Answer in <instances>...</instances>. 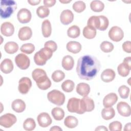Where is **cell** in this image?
Listing matches in <instances>:
<instances>
[{
    "instance_id": "f907efd6",
    "label": "cell",
    "mask_w": 131,
    "mask_h": 131,
    "mask_svg": "<svg viewBox=\"0 0 131 131\" xmlns=\"http://www.w3.org/2000/svg\"><path fill=\"white\" fill-rule=\"evenodd\" d=\"M28 2L32 6H35L39 4L40 2V0H28Z\"/></svg>"
},
{
    "instance_id": "9a60e30c",
    "label": "cell",
    "mask_w": 131,
    "mask_h": 131,
    "mask_svg": "<svg viewBox=\"0 0 131 131\" xmlns=\"http://www.w3.org/2000/svg\"><path fill=\"white\" fill-rule=\"evenodd\" d=\"M60 19L61 23L64 25H68L71 23L74 19L73 12L69 10H64L60 14Z\"/></svg>"
},
{
    "instance_id": "74e56055",
    "label": "cell",
    "mask_w": 131,
    "mask_h": 131,
    "mask_svg": "<svg viewBox=\"0 0 131 131\" xmlns=\"http://www.w3.org/2000/svg\"><path fill=\"white\" fill-rule=\"evenodd\" d=\"M20 50L24 53L30 54L34 51L35 46L31 43H25L21 46Z\"/></svg>"
},
{
    "instance_id": "681fc988",
    "label": "cell",
    "mask_w": 131,
    "mask_h": 131,
    "mask_svg": "<svg viewBox=\"0 0 131 131\" xmlns=\"http://www.w3.org/2000/svg\"><path fill=\"white\" fill-rule=\"evenodd\" d=\"M56 2V1L55 0H44L43 1L44 6L47 7H51L53 6L55 4Z\"/></svg>"
},
{
    "instance_id": "f546056e",
    "label": "cell",
    "mask_w": 131,
    "mask_h": 131,
    "mask_svg": "<svg viewBox=\"0 0 131 131\" xmlns=\"http://www.w3.org/2000/svg\"><path fill=\"white\" fill-rule=\"evenodd\" d=\"M90 7L92 11L96 12H100L104 9V4L101 1L95 0L91 2Z\"/></svg>"
},
{
    "instance_id": "f5cc1de1",
    "label": "cell",
    "mask_w": 131,
    "mask_h": 131,
    "mask_svg": "<svg viewBox=\"0 0 131 131\" xmlns=\"http://www.w3.org/2000/svg\"><path fill=\"white\" fill-rule=\"evenodd\" d=\"M51 131H54V130H56V131H58V130H62V129L59 127V126H52L50 129Z\"/></svg>"
},
{
    "instance_id": "5bb4252c",
    "label": "cell",
    "mask_w": 131,
    "mask_h": 131,
    "mask_svg": "<svg viewBox=\"0 0 131 131\" xmlns=\"http://www.w3.org/2000/svg\"><path fill=\"white\" fill-rule=\"evenodd\" d=\"M119 114L123 117H129L131 114V108L129 105L125 102L120 101L117 105Z\"/></svg>"
},
{
    "instance_id": "2e32d148",
    "label": "cell",
    "mask_w": 131,
    "mask_h": 131,
    "mask_svg": "<svg viewBox=\"0 0 131 131\" xmlns=\"http://www.w3.org/2000/svg\"><path fill=\"white\" fill-rule=\"evenodd\" d=\"M118 100V96L114 93L107 94L103 98V105L105 107H110L114 105Z\"/></svg>"
},
{
    "instance_id": "30bf717a",
    "label": "cell",
    "mask_w": 131,
    "mask_h": 131,
    "mask_svg": "<svg viewBox=\"0 0 131 131\" xmlns=\"http://www.w3.org/2000/svg\"><path fill=\"white\" fill-rule=\"evenodd\" d=\"M67 109L71 113H76L81 114L80 99L75 97L70 98L68 102Z\"/></svg>"
},
{
    "instance_id": "d590c367",
    "label": "cell",
    "mask_w": 131,
    "mask_h": 131,
    "mask_svg": "<svg viewBox=\"0 0 131 131\" xmlns=\"http://www.w3.org/2000/svg\"><path fill=\"white\" fill-rule=\"evenodd\" d=\"M36 14L39 17L43 18L48 16L50 14V10L45 6H40L37 8Z\"/></svg>"
},
{
    "instance_id": "f6af8a7d",
    "label": "cell",
    "mask_w": 131,
    "mask_h": 131,
    "mask_svg": "<svg viewBox=\"0 0 131 131\" xmlns=\"http://www.w3.org/2000/svg\"><path fill=\"white\" fill-rule=\"evenodd\" d=\"M37 85L39 89L42 90H46L51 86V81L48 78L46 81L41 83L37 84Z\"/></svg>"
},
{
    "instance_id": "836d02e7",
    "label": "cell",
    "mask_w": 131,
    "mask_h": 131,
    "mask_svg": "<svg viewBox=\"0 0 131 131\" xmlns=\"http://www.w3.org/2000/svg\"><path fill=\"white\" fill-rule=\"evenodd\" d=\"M36 127V123L34 120L31 118L26 119L23 123L24 129L27 131L33 130Z\"/></svg>"
},
{
    "instance_id": "7dc6e473",
    "label": "cell",
    "mask_w": 131,
    "mask_h": 131,
    "mask_svg": "<svg viewBox=\"0 0 131 131\" xmlns=\"http://www.w3.org/2000/svg\"><path fill=\"white\" fill-rule=\"evenodd\" d=\"M122 47L124 52L127 53H131V42L130 41H125L122 44Z\"/></svg>"
},
{
    "instance_id": "1f68e13d",
    "label": "cell",
    "mask_w": 131,
    "mask_h": 131,
    "mask_svg": "<svg viewBox=\"0 0 131 131\" xmlns=\"http://www.w3.org/2000/svg\"><path fill=\"white\" fill-rule=\"evenodd\" d=\"M80 34V30L78 26L73 25L70 27L67 31V35L69 37L75 38L78 37Z\"/></svg>"
},
{
    "instance_id": "d4e9b609",
    "label": "cell",
    "mask_w": 131,
    "mask_h": 131,
    "mask_svg": "<svg viewBox=\"0 0 131 131\" xmlns=\"http://www.w3.org/2000/svg\"><path fill=\"white\" fill-rule=\"evenodd\" d=\"M42 34L45 37H49L52 33V27L50 21L48 19L43 20L41 25Z\"/></svg>"
},
{
    "instance_id": "d6a6232c",
    "label": "cell",
    "mask_w": 131,
    "mask_h": 131,
    "mask_svg": "<svg viewBox=\"0 0 131 131\" xmlns=\"http://www.w3.org/2000/svg\"><path fill=\"white\" fill-rule=\"evenodd\" d=\"M88 26L92 27L94 29H99L100 26V18L99 16H91L87 23Z\"/></svg>"
},
{
    "instance_id": "c3c4849f",
    "label": "cell",
    "mask_w": 131,
    "mask_h": 131,
    "mask_svg": "<svg viewBox=\"0 0 131 131\" xmlns=\"http://www.w3.org/2000/svg\"><path fill=\"white\" fill-rule=\"evenodd\" d=\"M123 63L126 66L129 70H131V57L130 56L125 57L123 61Z\"/></svg>"
},
{
    "instance_id": "e575fe53",
    "label": "cell",
    "mask_w": 131,
    "mask_h": 131,
    "mask_svg": "<svg viewBox=\"0 0 131 131\" xmlns=\"http://www.w3.org/2000/svg\"><path fill=\"white\" fill-rule=\"evenodd\" d=\"M75 87L74 82L71 80H66L61 84L62 90L66 92L70 93L73 91Z\"/></svg>"
},
{
    "instance_id": "f35d334b",
    "label": "cell",
    "mask_w": 131,
    "mask_h": 131,
    "mask_svg": "<svg viewBox=\"0 0 131 131\" xmlns=\"http://www.w3.org/2000/svg\"><path fill=\"white\" fill-rule=\"evenodd\" d=\"M52 79L55 82H59L65 77V74L61 70H56L52 74Z\"/></svg>"
},
{
    "instance_id": "7c38bea8",
    "label": "cell",
    "mask_w": 131,
    "mask_h": 131,
    "mask_svg": "<svg viewBox=\"0 0 131 131\" xmlns=\"http://www.w3.org/2000/svg\"><path fill=\"white\" fill-rule=\"evenodd\" d=\"M32 17V14L30 11L26 8L20 9L17 14V18L19 22L21 24H26L29 23Z\"/></svg>"
},
{
    "instance_id": "484cf974",
    "label": "cell",
    "mask_w": 131,
    "mask_h": 131,
    "mask_svg": "<svg viewBox=\"0 0 131 131\" xmlns=\"http://www.w3.org/2000/svg\"><path fill=\"white\" fill-rule=\"evenodd\" d=\"M115 115V111L114 109L112 107H105L102 109L101 111V116L104 120H108L112 119Z\"/></svg>"
},
{
    "instance_id": "277c9868",
    "label": "cell",
    "mask_w": 131,
    "mask_h": 131,
    "mask_svg": "<svg viewBox=\"0 0 131 131\" xmlns=\"http://www.w3.org/2000/svg\"><path fill=\"white\" fill-rule=\"evenodd\" d=\"M47 98L51 103L58 106L62 105L65 101L64 94L57 90H53L49 92L47 94Z\"/></svg>"
},
{
    "instance_id": "7bdbcfd3",
    "label": "cell",
    "mask_w": 131,
    "mask_h": 131,
    "mask_svg": "<svg viewBox=\"0 0 131 131\" xmlns=\"http://www.w3.org/2000/svg\"><path fill=\"white\" fill-rule=\"evenodd\" d=\"M99 17L100 18V26L98 30L100 31H104L107 28L108 26V19L106 16L104 15H100Z\"/></svg>"
},
{
    "instance_id": "7402d4cb",
    "label": "cell",
    "mask_w": 131,
    "mask_h": 131,
    "mask_svg": "<svg viewBox=\"0 0 131 131\" xmlns=\"http://www.w3.org/2000/svg\"><path fill=\"white\" fill-rule=\"evenodd\" d=\"M12 110L16 113H21L26 108L25 102L21 99H16L14 100L11 104Z\"/></svg>"
},
{
    "instance_id": "44dd1931",
    "label": "cell",
    "mask_w": 131,
    "mask_h": 131,
    "mask_svg": "<svg viewBox=\"0 0 131 131\" xmlns=\"http://www.w3.org/2000/svg\"><path fill=\"white\" fill-rule=\"evenodd\" d=\"M76 92L82 97L88 96L90 92V86L89 84L84 82H81L77 84L76 86Z\"/></svg>"
},
{
    "instance_id": "8992f818",
    "label": "cell",
    "mask_w": 131,
    "mask_h": 131,
    "mask_svg": "<svg viewBox=\"0 0 131 131\" xmlns=\"http://www.w3.org/2000/svg\"><path fill=\"white\" fill-rule=\"evenodd\" d=\"M16 121V116L11 113H7L0 117V125L5 128L11 127Z\"/></svg>"
},
{
    "instance_id": "7a4b0ae2",
    "label": "cell",
    "mask_w": 131,
    "mask_h": 131,
    "mask_svg": "<svg viewBox=\"0 0 131 131\" xmlns=\"http://www.w3.org/2000/svg\"><path fill=\"white\" fill-rule=\"evenodd\" d=\"M17 8L16 3L13 0H2L1 1V16L7 18L14 13Z\"/></svg>"
},
{
    "instance_id": "11a10c76",
    "label": "cell",
    "mask_w": 131,
    "mask_h": 131,
    "mask_svg": "<svg viewBox=\"0 0 131 131\" xmlns=\"http://www.w3.org/2000/svg\"><path fill=\"white\" fill-rule=\"evenodd\" d=\"M59 2L62 4H67V3H70L71 2V1L70 0H68V1H65V0H60Z\"/></svg>"
},
{
    "instance_id": "8d00e7d4",
    "label": "cell",
    "mask_w": 131,
    "mask_h": 131,
    "mask_svg": "<svg viewBox=\"0 0 131 131\" xmlns=\"http://www.w3.org/2000/svg\"><path fill=\"white\" fill-rule=\"evenodd\" d=\"M100 47L101 51L104 53L111 52L114 48L113 44L107 41H104L102 42L100 44Z\"/></svg>"
},
{
    "instance_id": "816d5d0a",
    "label": "cell",
    "mask_w": 131,
    "mask_h": 131,
    "mask_svg": "<svg viewBox=\"0 0 131 131\" xmlns=\"http://www.w3.org/2000/svg\"><path fill=\"white\" fill-rule=\"evenodd\" d=\"M95 130H106V131H107V129L105 126L101 125V126H98L95 129Z\"/></svg>"
},
{
    "instance_id": "60d3db41",
    "label": "cell",
    "mask_w": 131,
    "mask_h": 131,
    "mask_svg": "<svg viewBox=\"0 0 131 131\" xmlns=\"http://www.w3.org/2000/svg\"><path fill=\"white\" fill-rule=\"evenodd\" d=\"M129 88L125 85H122L120 86L118 89V93L120 97L122 99L127 98L129 96Z\"/></svg>"
},
{
    "instance_id": "5b68a950",
    "label": "cell",
    "mask_w": 131,
    "mask_h": 131,
    "mask_svg": "<svg viewBox=\"0 0 131 131\" xmlns=\"http://www.w3.org/2000/svg\"><path fill=\"white\" fill-rule=\"evenodd\" d=\"M95 108V104L93 100L88 97H83L80 99V112L81 114L86 112H91Z\"/></svg>"
},
{
    "instance_id": "603a6c76",
    "label": "cell",
    "mask_w": 131,
    "mask_h": 131,
    "mask_svg": "<svg viewBox=\"0 0 131 131\" xmlns=\"http://www.w3.org/2000/svg\"><path fill=\"white\" fill-rule=\"evenodd\" d=\"M66 48L69 52L73 54H77L81 51V45L79 42L70 41L67 43Z\"/></svg>"
},
{
    "instance_id": "cb8c5ba5",
    "label": "cell",
    "mask_w": 131,
    "mask_h": 131,
    "mask_svg": "<svg viewBox=\"0 0 131 131\" xmlns=\"http://www.w3.org/2000/svg\"><path fill=\"white\" fill-rule=\"evenodd\" d=\"M74 65V60L73 57L70 55L64 56L62 60V66L64 69L67 71L71 70Z\"/></svg>"
},
{
    "instance_id": "ba28073f",
    "label": "cell",
    "mask_w": 131,
    "mask_h": 131,
    "mask_svg": "<svg viewBox=\"0 0 131 131\" xmlns=\"http://www.w3.org/2000/svg\"><path fill=\"white\" fill-rule=\"evenodd\" d=\"M15 62L16 66L21 70L27 69L30 64L29 58L24 53H20L16 56Z\"/></svg>"
},
{
    "instance_id": "52a82bcc",
    "label": "cell",
    "mask_w": 131,
    "mask_h": 131,
    "mask_svg": "<svg viewBox=\"0 0 131 131\" xmlns=\"http://www.w3.org/2000/svg\"><path fill=\"white\" fill-rule=\"evenodd\" d=\"M108 37L112 40L115 42H118L123 39L124 33L120 27L113 26L108 31Z\"/></svg>"
},
{
    "instance_id": "ac0fdd59",
    "label": "cell",
    "mask_w": 131,
    "mask_h": 131,
    "mask_svg": "<svg viewBox=\"0 0 131 131\" xmlns=\"http://www.w3.org/2000/svg\"><path fill=\"white\" fill-rule=\"evenodd\" d=\"M1 32L5 36H11L14 32V27L12 24L10 22L3 23L1 27Z\"/></svg>"
},
{
    "instance_id": "ffe728a7",
    "label": "cell",
    "mask_w": 131,
    "mask_h": 131,
    "mask_svg": "<svg viewBox=\"0 0 131 131\" xmlns=\"http://www.w3.org/2000/svg\"><path fill=\"white\" fill-rule=\"evenodd\" d=\"M116 76L115 71L111 69L104 70L101 74V79L104 82H110L113 81Z\"/></svg>"
},
{
    "instance_id": "e0dca14e",
    "label": "cell",
    "mask_w": 131,
    "mask_h": 131,
    "mask_svg": "<svg viewBox=\"0 0 131 131\" xmlns=\"http://www.w3.org/2000/svg\"><path fill=\"white\" fill-rule=\"evenodd\" d=\"M32 35V31L31 29L27 26L21 28L18 31V36L20 40L25 41L29 40Z\"/></svg>"
},
{
    "instance_id": "b9f144b4",
    "label": "cell",
    "mask_w": 131,
    "mask_h": 131,
    "mask_svg": "<svg viewBox=\"0 0 131 131\" xmlns=\"http://www.w3.org/2000/svg\"><path fill=\"white\" fill-rule=\"evenodd\" d=\"M117 71L119 74L122 77H126L129 74L130 70L122 62L117 67Z\"/></svg>"
},
{
    "instance_id": "ee69618b",
    "label": "cell",
    "mask_w": 131,
    "mask_h": 131,
    "mask_svg": "<svg viewBox=\"0 0 131 131\" xmlns=\"http://www.w3.org/2000/svg\"><path fill=\"white\" fill-rule=\"evenodd\" d=\"M108 128L111 131H121L122 129V124L119 121H115L109 124Z\"/></svg>"
},
{
    "instance_id": "ab89813d",
    "label": "cell",
    "mask_w": 131,
    "mask_h": 131,
    "mask_svg": "<svg viewBox=\"0 0 131 131\" xmlns=\"http://www.w3.org/2000/svg\"><path fill=\"white\" fill-rule=\"evenodd\" d=\"M72 7L75 12L77 13H81L85 9L86 5L83 1H78L75 2L73 4Z\"/></svg>"
},
{
    "instance_id": "9c48e42d",
    "label": "cell",
    "mask_w": 131,
    "mask_h": 131,
    "mask_svg": "<svg viewBox=\"0 0 131 131\" xmlns=\"http://www.w3.org/2000/svg\"><path fill=\"white\" fill-rule=\"evenodd\" d=\"M32 86L31 79L27 77L21 78L18 82V90L22 94H26L28 93Z\"/></svg>"
},
{
    "instance_id": "3957f363",
    "label": "cell",
    "mask_w": 131,
    "mask_h": 131,
    "mask_svg": "<svg viewBox=\"0 0 131 131\" xmlns=\"http://www.w3.org/2000/svg\"><path fill=\"white\" fill-rule=\"evenodd\" d=\"M53 51L50 49L44 47L36 52L34 56L35 63L38 66L45 65L47 61L50 59L53 55Z\"/></svg>"
},
{
    "instance_id": "4fadbf2b",
    "label": "cell",
    "mask_w": 131,
    "mask_h": 131,
    "mask_svg": "<svg viewBox=\"0 0 131 131\" xmlns=\"http://www.w3.org/2000/svg\"><path fill=\"white\" fill-rule=\"evenodd\" d=\"M37 120L39 125L42 127H47L51 124L52 120L49 114L46 112L40 113L37 117Z\"/></svg>"
},
{
    "instance_id": "f1b7e54d",
    "label": "cell",
    "mask_w": 131,
    "mask_h": 131,
    "mask_svg": "<svg viewBox=\"0 0 131 131\" xmlns=\"http://www.w3.org/2000/svg\"><path fill=\"white\" fill-rule=\"evenodd\" d=\"M83 35L87 39H93L96 35V30L89 26H85L83 29Z\"/></svg>"
},
{
    "instance_id": "4dcf8cb0",
    "label": "cell",
    "mask_w": 131,
    "mask_h": 131,
    "mask_svg": "<svg viewBox=\"0 0 131 131\" xmlns=\"http://www.w3.org/2000/svg\"><path fill=\"white\" fill-rule=\"evenodd\" d=\"M51 114L54 119L57 121L61 120L64 117L63 110L59 107H56L52 110Z\"/></svg>"
},
{
    "instance_id": "6da1fadb",
    "label": "cell",
    "mask_w": 131,
    "mask_h": 131,
    "mask_svg": "<svg viewBox=\"0 0 131 131\" xmlns=\"http://www.w3.org/2000/svg\"><path fill=\"white\" fill-rule=\"evenodd\" d=\"M100 68V62L95 56L86 55L78 59L76 72L80 79L90 80L97 75Z\"/></svg>"
},
{
    "instance_id": "8fae6325",
    "label": "cell",
    "mask_w": 131,
    "mask_h": 131,
    "mask_svg": "<svg viewBox=\"0 0 131 131\" xmlns=\"http://www.w3.org/2000/svg\"><path fill=\"white\" fill-rule=\"evenodd\" d=\"M32 77L33 80L36 81V84L44 82L48 78L45 71L39 68L35 69L33 71Z\"/></svg>"
},
{
    "instance_id": "83f0119b",
    "label": "cell",
    "mask_w": 131,
    "mask_h": 131,
    "mask_svg": "<svg viewBox=\"0 0 131 131\" xmlns=\"http://www.w3.org/2000/svg\"><path fill=\"white\" fill-rule=\"evenodd\" d=\"M78 124V119L73 116H67L64 120V124L68 128H73L76 127Z\"/></svg>"
},
{
    "instance_id": "db71d44e",
    "label": "cell",
    "mask_w": 131,
    "mask_h": 131,
    "mask_svg": "<svg viewBox=\"0 0 131 131\" xmlns=\"http://www.w3.org/2000/svg\"><path fill=\"white\" fill-rule=\"evenodd\" d=\"M124 130H130V123L129 122L125 124L124 128Z\"/></svg>"
},
{
    "instance_id": "4316f807",
    "label": "cell",
    "mask_w": 131,
    "mask_h": 131,
    "mask_svg": "<svg viewBox=\"0 0 131 131\" xmlns=\"http://www.w3.org/2000/svg\"><path fill=\"white\" fill-rule=\"evenodd\" d=\"M4 50L6 53L12 54L16 53L18 50V45L14 41H8L4 46Z\"/></svg>"
},
{
    "instance_id": "bcb514c9",
    "label": "cell",
    "mask_w": 131,
    "mask_h": 131,
    "mask_svg": "<svg viewBox=\"0 0 131 131\" xmlns=\"http://www.w3.org/2000/svg\"><path fill=\"white\" fill-rule=\"evenodd\" d=\"M44 47L48 48L51 50L53 52H55L57 49V45L55 41L53 40H49L45 43Z\"/></svg>"
},
{
    "instance_id": "d6986e66",
    "label": "cell",
    "mask_w": 131,
    "mask_h": 131,
    "mask_svg": "<svg viewBox=\"0 0 131 131\" xmlns=\"http://www.w3.org/2000/svg\"><path fill=\"white\" fill-rule=\"evenodd\" d=\"M13 63L12 60L9 58L4 59L0 64V69L2 72L5 74H9L13 70Z\"/></svg>"
}]
</instances>
